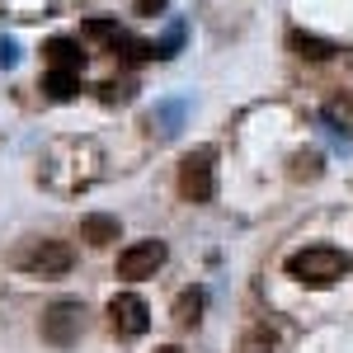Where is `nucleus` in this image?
Returning <instances> with one entry per match:
<instances>
[{"mask_svg":"<svg viewBox=\"0 0 353 353\" xmlns=\"http://www.w3.org/2000/svg\"><path fill=\"white\" fill-rule=\"evenodd\" d=\"M325 118L334 123V128H344V132H353V90H334L325 99Z\"/></svg>","mask_w":353,"mask_h":353,"instance_id":"10","label":"nucleus"},{"mask_svg":"<svg viewBox=\"0 0 353 353\" xmlns=\"http://www.w3.org/2000/svg\"><path fill=\"white\" fill-rule=\"evenodd\" d=\"M292 48H297V57H306V61H330V57L339 52L334 43H325V38H311V33H292Z\"/></svg>","mask_w":353,"mask_h":353,"instance_id":"11","label":"nucleus"},{"mask_svg":"<svg viewBox=\"0 0 353 353\" xmlns=\"http://www.w3.org/2000/svg\"><path fill=\"white\" fill-rule=\"evenodd\" d=\"M81 241L94 245V250H104V245L118 241V217H104V212H94V217H81Z\"/></svg>","mask_w":353,"mask_h":353,"instance_id":"8","label":"nucleus"},{"mask_svg":"<svg viewBox=\"0 0 353 353\" xmlns=\"http://www.w3.org/2000/svg\"><path fill=\"white\" fill-rule=\"evenodd\" d=\"M156 353H184V349H174V344H165V349H156Z\"/></svg>","mask_w":353,"mask_h":353,"instance_id":"16","label":"nucleus"},{"mask_svg":"<svg viewBox=\"0 0 353 353\" xmlns=\"http://www.w3.org/2000/svg\"><path fill=\"white\" fill-rule=\"evenodd\" d=\"M85 330V306L81 301H57L48 306V316H43V339L57 344V349H71L76 339H81Z\"/></svg>","mask_w":353,"mask_h":353,"instance_id":"4","label":"nucleus"},{"mask_svg":"<svg viewBox=\"0 0 353 353\" xmlns=\"http://www.w3.org/2000/svg\"><path fill=\"white\" fill-rule=\"evenodd\" d=\"M198 321H203V292H198V288H184V292H179V297H174V325H198Z\"/></svg>","mask_w":353,"mask_h":353,"instance_id":"9","label":"nucleus"},{"mask_svg":"<svg viewBox=\"0 0 353 353\" xmlns=\"http://www.w3.org/2000/svg\"><path fill=\"white\" fill-rule=\"evenodd\" d=\"M297 170H292V179H316V174H321V156H316V151H306V156H297Z\"/></svg>","mask_w":353,"mask_h":353,"instance_id":"12","label":"nucleus"},{"mask_svg":"<svg viewBox=\"0 0 353 353\" xmlns=\"http://www.w3.org/2000/svg\"><path fill=\"white\" fill-rule=\"evenodd\" d=\"M353 269V259L334 245H306L297 254H288V278H297L306 288H330Z\"/></svg>","mask_w":353,"mask_h":353,"instance_id":"1","label":"nucleus"},{"mask_svg":"<svg viewBox=\"0 0 353 353\" xmlns=\"http://www.w3.org/2000/svg\"><path fill=\"white\" fill-rule=\"evenodd\" d=\"M109 321H113L118 334L137 339V334H146V325H151V306L141 297H132V292H118V297L109 301Z\"/></svg>","mask_w":353,"mask_h":353,"instance_id":"6","label":"nucleus"},{"mask_svg":"<svg viewBox=\"0 0 353 353\" xmlns=\"http://www.w3.org/2000/svg\"><path fill=\"white\" fill-rule=\"evenodd\" d=\"M179 193L189 203H212L217 198V156L208 146H198L179 161Z\"/></svg>","mask_w":353,"mask_h":353,"instance_id":"3","label":"nucleus"},{"mask_svg":"<svg viewBox=\"0 0 353 353\" xmlns=\"http://www.w3.org/2000/svg\"><path fill=\"white\" fill-rule=\"evenodd\" d=\"M0 66H14V43H0Z\"/></svg>","mask_w":353,"mask_h":353,"instance_id":"15","label":"nucleus"},{"mask_svg":"<svg viewBox=\"0 0 353 353\" xmlns=\"http://www.w3.org/2000/svg\"><path fill=\"white\" fill-rule=\"evenodd\" d=\"M71 264H76V250L57 236H33L14 250V269L33 273V278H61V273H71Z\"/></svg>","mask_w":353,"mask_h":353,"instance_id":"2","label":"nucleus"},{"mask_svg":"<svg viewBox=\"0 0 353 353\" xmlns=\"http://www.w3.org/2000/svg\"><path fill=\"white\" fill-rule=\"evenodd\" d=\"M165 241H132L123 254H118V278H156V269L165 264Z\"/></svg>","mask_w":353,"mask_h":353,"instance_id":"5","label":"nucleus"},{"mask_svg":"<svg viewBox=\"0 0 353 353\" xmlns=\"http://www.w3.org/2000/svg\"><path fill=\"white\" fill-rule=\"evenodd\" d=\"M43 61H48V76H81L85 71V52H81V43H71V38H52L43 48Z\"/></svg>","mask_w":353,"mask_h":353,"instance_id":"7","label":"nucleus"},{"mask_svg":"<svg viewBox=\"0 0 353 353\" xmlns=\"http://www.w3.org/2000/svg\"><path fill=\"white\" fill-rule=\"evenodd\" d=\"M165 0H137V14H161Z\"/></svg>","mask_w":353,"mask_h":353,"instance_id":"14","label":"nucleus"},{"mask_svg":"<svg viewBox=\"0 0 353 353\" xmlns=\"http://www.w3.org/2000/svg\"><path fill=\"white\" fill-rule=\"evenodd\" d=\"M241 353H273V339L264 334V330H250L241 339Z\"/></svg>","mask_w":353,"mask_h":353,"instance_id":"13","label":"nucleus"}]
</instances>
